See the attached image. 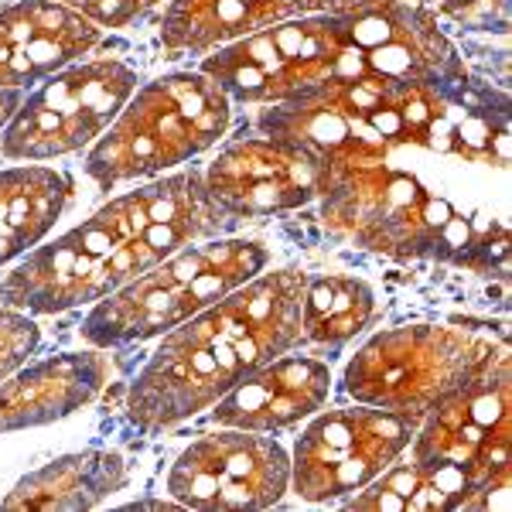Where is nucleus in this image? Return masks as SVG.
<instances>
[{"label": "nucleus", "instance_id": "1", "mask_svg": "<svg viewBox=\"0 0 512 512\" xmlns=\"http://www.w3.org/2000/svg\"><path fill=\"white\" fill-rule=\"evenodd\" d=\"M506 168L509 96L472 86L431 134L325 175L321 219L355 250L492 274L509 260V222L492 216V175Z\"/></svg>", "mask_w": 512, "mask_h": 512}, {"label": "nucleus", "instance_id": "2", "mask_svg": "<svg viewBox=\"0 0 512 512\" xmlns=\"http://www.w3.org/2000/svg\"><path fill=\"white\" fill-rule=\"evenodd\" d=\"M198 72L219 82L229 99L253 106H277L328 82L373 72L427 79L468 76L458 48L417 0L274 24L216 48Z\"/></svg>", "mask_w": 512, "mask_h": 512}, {"label": "nucleus", "instance_id": "3", "mask_svg": "<svg viewBox=\"0 0 512 512\" xmlns=\"http://www.w3.org/2000/svg\"><path fill=\"white\" fill-rule=\"evenodd\" d=\"M236 226L205 192L198 168L154 178L96 209L86 222L35 246L0 280V304L28 315L99 304L181 246Z\"/></svg>", "mask_w": 512, "mask_h": 512}, {"label": "nucleus", "instance_id": "4", "mask_svg": "<svg viewBox=\"0 0 512 512\" xmlns=\"http://www.w3.org/2000/svg\"><path fill=\"white\" fill-rule=\"evenodd\" d=\"M308 274H256L178 328H171L127 393V414L144 431L175 427L212 410L243 376L291 352L304 338Z\"/></svg>", "mask_w": 512, "mask_h": 512}, {"label": "nucleus", "instance_id": "5", "mask_svg": "<svg viewBox=\"0 0 512 512\" xmlns=\"http://www.w3.org/2000/svg\"><path fill=\"white\" fill-rule=\"evenodd\" d=\"M233 99L205 72H168L127 99L86 158L99 188L158 178L226 137Z\"/></svg>", "mask_w": 512, "mask_h": 512}, {"label": "nucleus", "instance_id": "6", "mask_svg": "<svg viewBox=\"0 0 512 512\" xmlns=\"http://www.w3.org/2000/svg\"><path fill=\"white\" fill-rule=\"evenodd\" d=\"M270 253L253 239H198L93 304L82 338L96 349L161 338L239 284L263 274Z\"/></svg>", "mask_w": 512, "mask_h": 512}, {"label": "nucleus", "instance_id": "7", "mask_svg": "<svg viewBox=\"0 0 512 512\" xmlns=\"http://www.w3.org/2000/svg\"><path fill=\"white\" fill-rule=\"evenodd\" d=\"M410 461L451 472L472 489V509H492L512 472V386L506 345H489L472 373L427 410L410 441Z\"/></svg>", "mask_w": 512, "mask_h": 512}, {"label": "nucleus", "instance_id": "8", "mask_svg": "<svg viewBox=\"0 0 512 512\" xmlns=\"http://www.w3.org/2000/svg\"><path fill=\"white\" fill-rule=\"evenodd\" d=\"M489 345L451 325L390 328L352 355L342 386L355 403H369L420 424L444 393L472 373Z\"/></svg>", "mask_w": 512, "mask_h": 512}, {"label": "nucleus", "instance_id": "9", "mask_svg": "<svg viewBox=\"0 0 512 512\" xmlns=\"http://www.w3.org/2000/svg\"><path fill=\"white\" fill-rule=\"evenodd\" d=\"M137 93V72L120 59L72 62L48 76L0 137V154L11 161H48L93 147Z\"/></svg>", "mask_w": 512, "mask_h": 512}, {"label": "nucleus", "instance_id": "10", "mask_svg": "<svg viewBox=\"0 0 512 512\" xmlns=\"http://www.w3.org/2000/svg\"><path fill=\"white\" fill-rule=\"evenodd\" d=\"M414 434V420L369 403L318 414L294 444V492L304 502H332L366 489L410 448Z\"/></svg>", "mask_w": 512, "mask_h": 512}, {"label": "nucleus", "instance_id": "11", "mask_svg": "<svg viewBox=\"0 0 512 512\" xmlns=\"http://www.w3.org/2000/svg\"><path fill=\"white\" fill-rule=\"evenodd\" d=\"M291 489V458L260 431L226 427L188 444L168 475L171 499L202 512L270 509Z\"/></svg>", "mask_w": 512, "mask_h": 512}, {"label": "nucleus", "instance_id": "12", "mask_svg": "<svg viewBox=\"0 0 512 512\" xmlns=\"http://www.w3.org/2000/svg\"><path fill=\"white\" fill-rule=\"evenodd\" d=\"M205 192L229 219L277 216L321 198V168L304 151L274 137L233 140L202 171Z\"/></svg>", "mask_w": 512, "mask_h": 512}, {"label": "nucleus", "instance_id": "13", "mask_svg": "<svg viewBox=\"0 0 512 512\" xmlns=\"http://www.w3.org/2000/svg\"><path fill=\"white\" fill-rule=\"evenodd\" d=\"M414 0H171L161 21V45L171 55H209L236 38L308 14L376 11Z\"/></svg>", "mask_w": 512, "mask_h": 512}, {"label": "nucleus", "instance_id": "14", "mask_svg": "<svg viewBox=\"0 0 512 512\" xmlns=\"http://www.w3.org/2000/svg\"><path fill=\"white\" fill-rule=\"evenodd\" d=\"M103 38L59 0H21L0 11V89H24L93 52Z\"/></svg>", "mask_w": 512, "mask_h": 512}, {"label": "nucleus", "instance_id": "15", "mask_svg": "<svg viewBox=\"0 0 512 512\" xmlns=\"http://www.w3.org/2000/svg\"><path fill=\"white\" fill-rule=\"evenodd\" d=\"M332 393V369L308 355H277L243 376L212 407L219 427L274 434L304 417H315Z\"/></svg>", "mask_w": 512, "mask_h": 512}, {"label": "nucleus", "instance_id": "16", "mask_svg": "<svg viewBox=\"0 0 512 512\" xmlns=\"http://www.w3.org/2000/svg\"><path fill=\"white\" fill-rule=\"evenodd\" d=\"M110 376L103 352H62L41 362H24L0 383V434L45 427L72 417L96 400Z\"/></svg>", "mask_w": 512, "mask_h": 512}, {"label": "nucleus", "instance_id": "17", "mask_svg": "<svg viewBox=\"0 0 512 512\" xmlns=\"http://www.w3.org/2000/svg\"><path fill=\"white\" fill-rule=\"evenodd\" d=\"M127 485V461L117 451H79L48 461L45 468L24 475L4 495L0 509H35V512H76L106 502Z\"/></svg>", "mask_w": 512, "mask_h": 512}, {"label": "nucleus", "instance_id": "18", "mask_svg": "<svg viewBox=\"0 0 512 512\" xmlns=\"http://www.w3.org/2000/svg\"><path fill=\"white\" fill-rule=\"evenodd\" d=\"M72 195V181L55 168L0 171V267L31 253L55 229L65 202Z\"/></svg>", "mask_w": 512, "mask_h": 512}, {"label": "nucleus", "instance_id": "19", "mask_svg": "<svg viewBox=\"0 0 512 512\" xmlns=\"http://www.w3.org/2000/svg\"><path fill=\"white\" fill-rule=\"evenodd\" d=\"M359 512H434V509H472V489L451 472H431L417 461L393 465L376 475L349 502Z\"/></svg>", "mask_w": 512, "mask_h": 512}, {"label": "nucleus", "instance_id": "20", "mask_svg": "<svg viewBox=\"0 0 512 512\" xmlns=\"http://www.w3.org/2000/svg\"><path fill=\"white\" fill-rule=\"evenodd\" d=\"M373 315L376 294L366 280L349 274H328L318 280L308 277L301 308V332L308 342L338 349V345L352 342L359 332H366Z\"/></svg>", "mask_w": 512, "mask_h": 512}, {"label": "nucleus", "instance_id": "21", "mask_svg": "<svg viewBox=\"0 0 512 512\" xmlns=\"http://www.w3.org/2000/svg\"><path fill=\"white\" fill-rule=\"evenodd\" d=\"M41 345V328L28 311L0 304V383L11 373H18L24 362Z\"/></svg>", "mask_w": 512, "mask_h": 512}, {"label": "nucleus", "instance_id": "22", "mask_svg": "<svg viewBox=\"0 0 512 512\" xmlns=\"http://www.w3.org/2000/svg\"><path fill=\"white\" fill-rule=\"evenodd\" d=\"M59 4L79 11L96 28H127V24L144 18L147 11H154L164 0H59Z\"/></svg>", "mask_w": 512, "mask_h": 512}, {"label": "nucleus", "instance_id": "23", "mask_svg": "<svg viewBox=\"0 0 512 512\" xmlns=\"http://www.w3.org/2000/svg\"><path fill=\"white\" fill-rule=\"evenodd\" d=\"M21 99V89H0V137H4L7 123L14 120V113H18Z\"/></svg>", "mask_w": 512, "mask_h": 512}]
</instances>
